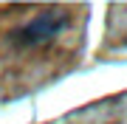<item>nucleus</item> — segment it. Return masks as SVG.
<instances>
[{
	"instance_id": "f257e3e1",
	"label": "nucleus",
	"mask_w": 127,
	"mask_h": 124,
	"mask_svg": "<svg viewBox=\"0 0 127 124\" xmlns=\"http://www.w3.org/2000/svg\"><path fill=\"white\" fill-rule=\"evenodd\" d=\"M85 34V3H0V104L68 76Z\"/></svg>"
},
{
	"instance_id": "f03ea898",
	"label": "nucleus",
	"mask_w": 127,
	"mask_h": 124,
	"mask_svg": "<svg viewBox=\"0 0 127 124\" xmlns=\"http://www.w3.org/2000/svg\"><path fill=\"white\" fill-rule=\"evenodd\" d=\"M45 124H127V90L91 101V104L71 110Z\"/></svg>"
}]
</instances>
